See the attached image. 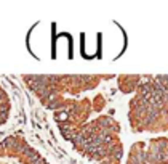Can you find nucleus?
<instances>
[{"label": "nucleus", "mask_w": 168, "mask_h": 164, "mask_svg": "<svg viewBox=\"0 0 168 164\" xmlns=\"http://www.w3.org/2000/svg\"><path fill=\"white\" fill-rule=\"evenodd\" d=\"M128 121L135 132H168V76L141 79L130 101Z\"/></svg>", "instance_id": "nucleus-1"}, {"label": "nucleus", "mask_w": 168, "mask_h": 164, "mask_svg": "<svg viewBox=\"0 0 168 164\" xmlns=\"http://www.w3.org/2000/svg\"><path fill=\"white\" fill-rule=\"evenodd\" d=\"M0 164H50L35 146L21 135L0 140Z\"/></svg>", "instance_id": "nucleus-2"}, {"label": "nucleus", "mask_w": 168, "mask_h": 164, "mask_svg": "<svg viewBox=\"0 0 168 164\" xmlns=\"http://www.w3.org/2000/svg\"><path fill=\"white\" fill-rule=\"evenodd\" d=\"M143 76H119V87L122 88V92L128 93V92H136L138 85L141 84Z\"/></svg>", "instance_id": "nucleus-3"}, {"label": "nucleus", "mask_w": 168, "mask_h": 164, "mask_svg": "<svg viewBox=\"0 0 168 164\" xmlns=\"http://www.w3.org/2000/svg\"><path fill=\"white\" fill-rule=\"evenodd\" d=\"M10 111H11V101H10V97L5 92V88L0 85V125H3L8 121Z\"/></svg>", "instance_id": "nucleus-4"}]
</instances>
